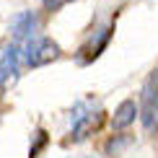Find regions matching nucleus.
<instances>
[{
    "label": "nucleus",
    "mask_w": 158,
    "mask_h": 158,
    "mask_svg": "<svg viewBox=\"0 0 158 158\" xmlns=\"http://www.w3.org/2000/svg\"><path fill=\"white\" fill-rule=\"evenodd\" d=\"M60 55H62L60 44L55 39H49V36H36V39L31 36L29 44H26V49H23V60H26L29 68H44V65L55 62Z\"/></svg>",
    "instance_id": "obj_1"
},
{
    "label": "nucleus",
    "mask_w": 158,
    "mask_h": 158,
    "mask_svg": "<svg viewBox=\"0 0 158 158\" xmlns=\"http://www.w3.org/2000/svg\"><path fill=\"white\" fill-rule=\"evenodd\" d=\"M140 122L148 132L158 130V70L148 75L143 85V104H140Z\"/></svg>",
    "instance_id": "obj_2"
},
{
    "label": "nucleus",
    "mask_w": 158,
    "mask_h": 158,
    "mask_svg": "<svg viewBox=\"0 0 158 158\" xmlns=\"http://www.w3.org/2000/svg\"><path fill=\"white\" fill-rule=\"evenodd\" d=\"M18 70H21V49L10 44L8 49L0 55V88H8L18 81Z\"/></svg>",
    "instance_id": "obj_3"
},
{
    "label": "nucleus",
    "mask_w": 158,
    "mask_h": 158,
    "mask_svg": "<svg viewBox=\"0 0 158 158\" xmlns=\"http://www.w3.org/2000/svg\"><path fill=\"white\" fill-rule=\"evenodd\" d=\"M111 34H114V26H104V29H98V34L96 36H91L88 42L81 47V55H78V62L81 65H88V62H94L98 55H101L104 49H106V44H109V39Z\"/></svg>",
    "instance_id": "obj_4"
},
{
    "label": "nucleus",
    "mask_w": 158,
    "mask_h": 158,
    "mask_svg": "<svg viewBox=\"0 0 158 158\" xmlns=\"http://www.w3.org/2000/svg\"><path fill=\"white\" fill-rule=\"evenodd\" d=\"M104 122V111H88V114H78L75 117V124H73V143H83L88 135H94V130L101 127Z\"/></svg>",
    "instance_id": "obj_5"
},
{
    "label": "nucleus",
    "mask_w": 158,
    "mask_h": 158,
    "mask_svg": "<svg viewBox=\"0 0 158 158\" xmlns=\"http://www.w3.org/2000/svg\"><path fill=\"white\" fill-rule=\"evenodd\" d=\"M36 29H39V18H36L34 10H23V13H18V16H13V21H10V31H13V36H16L18 42L31 39L36 34Z\"/></svg>",
    "instance_id": "obj_6"
},
{
    "label": "nucleus",
    "mask_w": 158,
    "mask_h": 158,
    "mask_svg": "<svg viewBox=\"0 0 158 158\" xmlns=\"http://www.w3.org/2000/svg\"><path fill=\"white\" fill-rule=\"evenodd\" d=\"M137 117H140V106L132 101V98H124L119 106L114 109V117H111V127L114 130H127Z\"/></svg>",
    "instance_id": "obj_7"
},
{
    "label": "nucleus",
    "mask_w": 158,
    "mask_h": 158,
    "mask_svg": "<svg viewBox=\"0 0 158 158\" xmlns=\"http://www.w3.org/2000/svg\"><path fill=\"white\" fill-rule=\"evenodd\" d=\"M132 140H135V137H132V135H127V132L114 135V137H109V140H106V145H104V153H106L109 158H114V156H119L124 148L132 145Z\"/></svg>",
    "instance_id": "obj_8"
},
{
    "label": "nucleus",
    "mask_w": 158,
    "mask_h": 158,
    "mask_svg": "<svg viewBox=\"0 0 158 158\" xmlns=\"http://www.w3.org/2000/svg\"><path fill=\"white\" fill-rule=\"evenodd\" d=\"M47 140H49L47 132H44V130H36V135H34V145H31V150H29V158H36L39 150L47 145Z\"/></svg>",
    "instance_id": "obj_9"
},
{
    "label": "nucleus",
    "mask_w": 158,
    "mask_h": 158,
    "mask_svg": "<svg viewBox=\"0 0 158 158\" xmlns=\"http://www.w3.org/2000/svg\"><path fill=\"white\" fill-rule=\"evenodd\" d=\"M68 3H73V0H42V5H44L47 10H52V13L60 10V8H65Z\"/></svg>",
    "instance_id": "obj_10"
}]
</instances>
